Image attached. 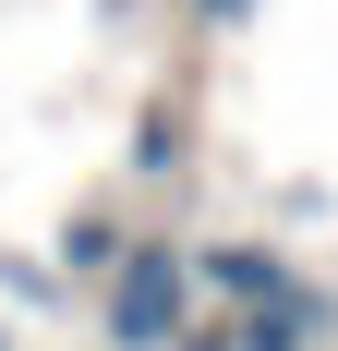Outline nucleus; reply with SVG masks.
Wrapping results in <instances>:
<instances>
[{
    "label": "nucleus",
    "mask_w": 338,
    "mask_h": 351,
    "mask_svg": "<svg viewBox=\"0 0 338 351\" xmlns=\"http://www.w3.org/2000/svg\"><path fill=\"white\" fill-rule=\"evenodd\" d=\"M97 315H109V351H169L194 327V254L181 243H121L97 279Z\"/></svg>",
    "instance_id": "1"
},
{
    "label": "nucleus",
    "mask_w": 338,
    "mask_h": 351,
    "mask_svg": "<svg viewBox=\"0 0 338 351\" xmlns=\"http://www.w3.org/2000/svg\"><path fill=\"white\" fill-rule=\"evenodd\" d=\"M326 315H338V303H326V291L302 279V267H290V279H278L266 303H242L230 351H314V339H326Z\"/></svg>",
    "instance_id": "2"
},
{
    "label": "nucleus",
    "mask_w": 338,
    "mask_h": 351,
    "mask_svg": "<svg viewBox=\"0 0 338 351\" xmlns=\"http://www.w3.org/2000/svg\"><path fill=\"white\" fill-rule=\"evenodd\" d=\"M278 279H290V254H278V243H205V254H194V291H218L230 315H242V303H266Z\"/></svg>",
    "instance_id": "3"
},
{
    "label": "nucleus",
    "mask_w": 338,
    "mask_h": 351,
    "mask_svg": "<svg viewBox=\"0 0 338 351\" xmlns=\"http://www.w3.org/2000/svg\"><path fill=\"white\" fill-rule=\"evenodd\" d=\"M109 254H121V218H109V206H73L61 218V279H109Z\"/></svg>",
    "instance_id": "4"
},
{
    "label": "nucleus",
    "mask_w": 338,
    "mask_h": 351,
    "mask_svg": "<svg viewBox=\"0 0 338 351\" xmlns=\"http://www.w3.org/2000/svg\"><path fill=\"white\" fill-rule=\"evenodd\" d=\"M169 158H181V121H169V109H145V134H133V170H145V182H169Z\"/></svg>",
    "instance_id": "5"
},
{
    "label": "nucleus",
    "mask_w": 338,
    "mask_h": 351,
    "mask_svg": "<svg viewBox=\"0 0 338 351\" xmlns=\"http://www.w3.org/2000/svg\"><path fill=\"white\" fill-rule=\"evenodd\" d=\"M194 12H205V25H242V12H254V0H194Z\"/></svg>",
    "instance_id": "6"
},
{
    "label": "nucleus",
    "mask_w": 338,
    "mask_h": 351,
    "mask_svg": "<svg viewBox=\"0 0 338 351\" xmlns=\"http://www.w3.org/2000/svg\"><path fill=\"white\" fill-rule=\"evenodd\" d=\"M0 351H12V327H0Z\"/></svg>",
    "instance_id": "7"
}]
</instances>
